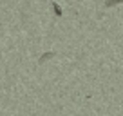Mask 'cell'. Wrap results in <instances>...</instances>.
Here are the masks:
<instances>
[{"label":"cell","instance_id":"1","mask_svg":"<svg viewBox=\"0 0 123 116\" xmlns=\"http://www.w3.org/2000/svg\"><path fill=\"white\" fill-rule=\"evenodd\" d=\"M51 58H56V53H54V51H49V53H43L42 56L38 58V64L40 65H42V64H45V62H49Z\"/></svg>","mask_w":123,"mask_h":116},{"label":"cell","instance_id":"2","mask_svg":"<svg viewBox=\"0 0 123 116\" xmlns=\"http://www.w3.org/2000/svg\"><path fill=\"white\" fill-rule=\"evenodd\" d=\"M51 7H53V11L56 13V16H62V7L56 4V2H53V4H51Z\"/></svg>","mask_w":123,"mask_h":116},{"label":"cell","instance_id":"3","mask_svg":"<svg viewBox=\"0 0 123 116\" xmlns=\"http://www.w3.org/2000/svg\"><path fill=\"white\" fill-rule=\"evenodd\" d=\"M118 4H119V0H114V2L111 0V2H107L105 6H107V7H112V6H118Z\"/></svg>","mask_w":123,"mask_h":116}]
</instances>
